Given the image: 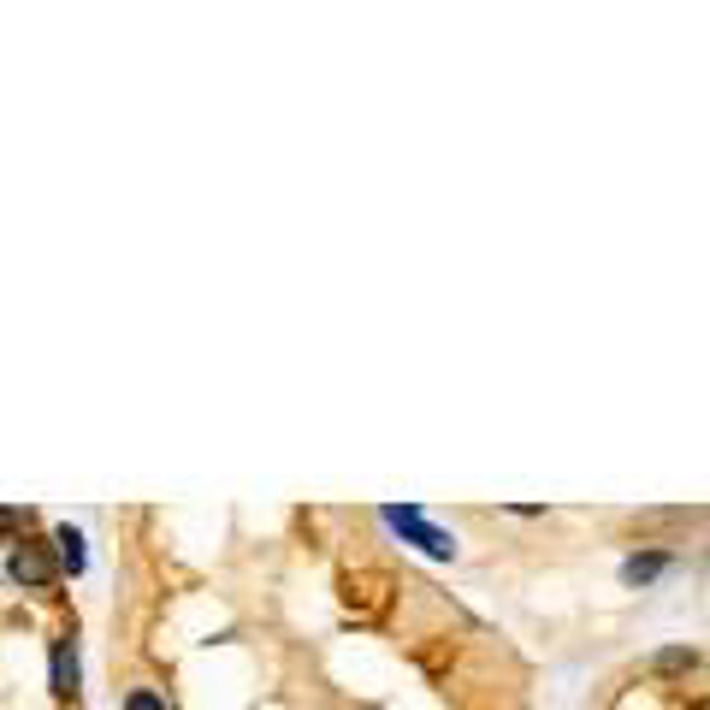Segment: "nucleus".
Returning <instances> with one entry per match:
<instances>
[{"mask_svg": "<svg viewBox=\"0 0 710 710\" xmlns=\"http://www.w3.org/2000/svg\"><path fill=\"white\" fill-rule=\"evenodd\" d=\"M385 521L403 533V539H415L427 557H456V539L444 527H432V521H420V510H385Z\"/></svg>", "mask_w": 710, "mask_h": 710, "instance_id": "nucleus-1", "label": "nucleus"}, {"mask_svg": "<svg viewBox=\"0 0 710 710\" xmlns=\"http://www.w3.org/2000/svg\"><path fill=\"white\" fill-rule=\"evenodd\" d=\"M125 710H166V699H161V692H149V687H130Z\"/></svg>", "mask_w": 710, "mask_h": 710, "instance_id": "nucleus-7", "label": "nucleus"}, {"mask_svg": "<svg viewBox=\"0 0 710 710\" xmlns=\"http://www.w3.org/2000/svg\"><path fill=\"white\" fill-rule=\"evenodd\" d=\"M71 687H78V651L60 640L54 645V692H71Z\"/></svg>", "mask_w": 710, "mask_h": 710, "instance_id": "nucleus-4", "label": "nucleus"}, {"mask_svg": "<svg viewBox=\"0 0 710 710\" xmlns=\"http://www.w3.org/2000/svg\"><path fill=\"white\" fill-rule=\"evenodd\" d=\"M24 527V510H0V533H19Z\"/></svg>", "mask_w": 710, "mask_h": 710, "instance_id": "nucleus-8", "label": "nucleus"}, {"mask_svg": "<svg viewBox=\"0 0 710 710\" xmlns=\"http://www.w3.org/2000/svg\"><path fill=\"white\" fill-rule=\"evenodd\" d=\"M692 663H699V651H687V645H670V651H657V663H651V670H657V675H687Z\"/></svg>", "mask_w": 710, "mask_h": 710, "instance_id": "nucleus-6", "label": "nucleus"}, {"mask_svg": "<svg viewBox=\"0 0 710 710\" xmlns=\"http://www.w3.org/2000/svg\"><path fill=\"white\" fill-rule=\"evenodd\" d=\"M663 569H670V557H663V550H645V557H628V562H621V581H628V586H645V581H657Z\"/></svg>", "mask_w": 710, "mask_h": 710, "instance_id": "nucleus-3", "label": "nucleus"}, {"mask_svg": "<svg viewBox=\"0 0 710 710\" xmlns=\"http://www.w3.org/2000/svg\"><path fill=\"white\" fill-rule=\"evenodd\" d=\"M54 545H60V569L66 574H83V533L78 527H60V539H54Z\"/></svg>", "mask_w": 710, "mask_h": 710, "instance_id": "nucleus-5", "label": "nucleus"}, {"mask_svg": "<svg viewBox=\"0 0 710 710\" xmlns=\"http://www.w3.org/2000/svg\"><path fill=\"white\" fill-rule=\"evenodd\" d=\"M54 574H60V562L48 557V545L24 539L19 550H12V581L19 586H54Z\"/></svg>", "mask_w": 710, "mask_h": 710, "instance_id": "nucleus-2", "label": "nucleus"}]
</instances>
